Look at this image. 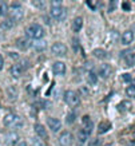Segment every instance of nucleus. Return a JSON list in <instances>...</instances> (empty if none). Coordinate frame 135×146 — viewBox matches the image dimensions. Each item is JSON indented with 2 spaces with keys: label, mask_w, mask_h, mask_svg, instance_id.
<instances>
[{
  "label": "nucleus",
  "mask_w": 135,
  "mask_h": 146,
  "mask_svg": "<svg viewBox=\"0 0 135 146\" xmlns=\"http://www.w3.org/2000/svg\"><path fill=\"white\" fill-rule=\"evenodd\" d=\"M26 35L28 39H32V40L43 39L44 28L40 24H38V23H32V24L26 27Z\"/></svg>",
  "instance_id": "obj_1"
},
{
  "label": "nucleus",
  "mask_w": 135,
  "mask_h": 146,
  "mask_svg": "<svg viewBox=\"0 0 135 146\" xmlns=\"http://www.w3.org/2000/svg\"><path fill=\"white\" fill-rule=\"evenodd\" d=\"M4 126L7 127H12V129H20L24 126V121L20 115H16V114H12V113H9L4 117Z\"/></svg>",
  "instance_id": "obj_2"
},
{
  "label": "nucleus",
  "mask_w": 135,
  "mask_h": 146,
  "mask_svg": "<svg viewBox=\"0 0 135 146\" xmlns=\"http://www.w3.org/2000/svg\"><path fill=\"white\" fill-rule=\"evenodd\" d=\"M8 13H9V18L8 19L13 20L15 23L19 22V20H22L23 16H24L23 7H22V4H19V3H12V4L9 5Z\"/></svg>",
  "instance_id": "obj_3"
},
{
  "label": "nucleus",
  "mask_w": 135,
  "mask_h": 146,
  "mask_svg": "<svg viewBox=\"0 0 135 146\" xmlns=\"http://www.w3.org/2000/svg\"><path fill=\"white\" fill-rule=\"evenodd\" d=\"M64 102L71 107H78L80 105V97L79 94L74 90H67L64 93V97H63Z\"/></svg>",
  "instance_id": "obj_4"
},
{
  "label": "nucleus",
  "mask_w": 135,
  "mask_h": 146,
  "mask_svg": "<svg viewBox=\"0 0 135 146\" xmlns=\"http://www.w3.org/2000/svg\"><path fill=\"white\" fill-rule=\"evenodd\" d=\"M50 15L51 18H54L55 20L60 22V20H64L66 16H67V11L63 5H51V9H50Z\"/></svg>",
  "instance_id": "obj_5"
},
{
  "label": "nucleus",
  "mask_w": 135,
  "mask_h": 146,
  "mask_svg": "<svg viewBox=\"0 0 135 146\" xmlns=\"http://www.w3.org/2000/svg\"><path fill=\"white\" fill-rule=\"evenodd\" d=\"M51 52L54 55H56V56H64L67 55L68 52V48H67V46L64 43H60V42H58V43H54L51 46Z\"/></svg>",
  "instance_id": "obj_6"
},
{
  "label": "nucleus",
  "mask_w": 135,
  "mask_h": 146,
  "mask_svg": "<svg viewBox=\"0 0 135 146\" xmlns=\"http://www.w3.org/2000/svg\"><path fill=\"white\" fill-rule=\"evenodd\" d=\"M58 142H59V145L60 146H71L72 145V142H74V138H72V134L70 131H62V134L59 135L58 138Z\"/></svg>",
  "instance_id": "obj_7"
},
{
  "label": "nucleus",
  "mask_w": 135,
  "mask_h": 146,
  "mask_svg": "<svg viewBox=\"0 0 135 146\" xmlns=\"http://www.w3.org/2000/svg\"><path fill=\"white\" fill-rule=\"evenodd\" d=\"M66 71H67V67H66V63L64 62H55L52 66V72L54 75L56 76H63L66 74Z\"/></svg>",
  "instance_id": "obj_8"
},
{
  "label": "nucleus",
  "mask_w": 135,
  "mask_h": 146,
  "mask_svg": "<svg viewBox=\"0 0 135 146\" xmlns=\"http://www.w3.org/2000/svg\"><path fill=\"white\" fill-rule=\"evenodd\" d=\"M47 125L50 130L54 131V133H56L62 129V122L60 119H58V118H52V117H48L47 118Z\"/></svg>",
  "instance_id": "obj_9"
},
{
  "label": "nucleus",
  "mask_w": 135,
  "mask_h": 146,
  "mask_svg": "<svg viewBox=\"0 0 135 146\" xmlns=\"http://www.w3.org/2000/svg\"><path fill=\"white\" fill-rule=\"evenodd\" d=\"M31 47L38 51V52H43L47 50V42L44 39H39V40H31Z\"/></svg>",
  "instance_id": "obj_10"
},
{
  "label": "nucleus",
  "mask_w": 135,
  "mask_h": 146,
  "mask_svg": "<svg viewBox=\"0 0 135 146\" xmlns=\"http://www.w3.org/2000/svg\"><path fill=\"white\" fill-rule=\"evenodd\" d=\"M111 72H113V67L105 63V64H100L99 70H98V74H99L100 78H103V79H107L110 75H111Z\"/></svg>",
  "instance_id": "obj_11"
},
{
  "label": "nucleus",
  "mask_w": 135,
  "mask_h": 146,
  "mask_svg": "<svg viewBox=\"0 0 135 146\" xmlns=\"http://www.w3.org/2000/svg\"><path fill=\"white\" fill-rule=\"evenodd\" d=\"M120 42H122L123 46H128L131 44L132 42H134V32L130 31V30H127L122 34V38H120Z\"/></svg>",
  "instance_id": "obj_12"
},
{
  "label": "nucleus",
  "mask_w": 135,
  "mask_h": 146,
  "mask_svg": "<svg viewBox=\"0 0 135 146\" xmlns=\"http://www.w3.org/2000/svg\"><path fill=\"white\" fill-rule=\"evenodd\" d=\"M34 130H35L36 135H38L40 139H47V138H48L47 130H46V127H44L42 123H35V126H34Z\"/></svg>",
  "instance_id": "obj_13"
},
{
  "label": "nucleus",
  "mask_w": 135,
  "mask_h": 146,
  "mask_svg": "<svg viewBox=\"0 0 135 146\" xmlns=\"http://www.w3.org/2000/svg\"><path fill=\"white\" fill-rule=\"evenodd\" d=\"M23 71H24V68H23L22 64H20V63H16V64H13V66L9 68V74H11L13 78H19V76L23 75Z\"/></svg>",
  "instance_id": "obj_14"
},
{
  "label": "nucleus",
  "mask_w": 135,
  "mask_h": 146,
  "mask_svg": "<svg viewBox=\"0 0 135 146\" xmlns=\"http://www.w3.org/2000/svg\"><path fill=\"white\" fill-rule=\"evenodd\" d=\"M92 129H94V123H92V121H91V118L90 117H83V131H86V133L90 135L91 134V131H92Z\"/></svg>",
  "instance_id": "obj_15"
},
{
  "label": "nucleus",
  "mask_w": 135,
  "mask_h": 146,
  "mask_svg": "<svg viewBox=\"0 0 135 146\" xmlns=\"http://www.w3.org/2000/svg\"><path fill=\"white\" fill-rule=\"evenodd\" d=\"M16 46L20 50H28L31 47V39H28V38H18L16 39Z\"/></svg>",
  "instance_id": "obj_16"
},
{
  "label": "nucleus",
  "mask_w": 135,
  "mask_h": 146,
  "mask_svg": "<svg viewBox=\"0 0 135 146\" xmlns=\"http://www.w3.org/2000/svg\"><path fill=\"white\" fill-rule=\"evenodd\" d=\"M5 141H7L8 145H16L19 142V134L15 133V131H11V133L5 135Z\"/></svg>",
  "instance_id": "obj_17"
},
{
  "label": "nucleus",
  "mask_w": 135,
  "mask_h": 146,
  "mask_svg": "<svg viewBox=\"0 0 135 146\" xmlns=\"http://www.w3.org/2000/svg\"><path fill=\"white\" fill-rule=\"evenodd\" d=\"M83 28V18L82 16H76V18L72 20V30L75 32H79Z\"/></svg>",
  "instance_id": "obj_18"
},
{
  "label": "nucleus",
  "mask_w": 135,
  "mask_h": 146,
  "mask_svg": "<svg viewBox=\"0 0 135 146\" xmlns=\"http://www.w3.org/2000/svg\"><path fill=\"white\" fill-rule=\"evenodd\" d=\"M13 26H15V22L11 20V19H4L3 22L0 23V28L3 31H8V30H12Z\"/></svg>",
  "instance_id": "obj_19"
},
{
  "label": "nucleus",
  "mask_w": 135,
  "mask_h": 146,
  "mask_svg": "<svg viewBox=\"0 0 135 146\" xmlns=\"http://www.w3.org/2000/svg\"><path fill=\"white\" fill-rule=\"evenodd\" d=\"M124 64L127 67H132L135 66V52H128L124 58Z\"/></svg>",
  "instance_id": "obj_20"
},
{
  "label": "nucleus",
  "mask_w": 135,
  "mask_h": 146,
  "mask_svg": "<svg viewBox=\"0 0 135 146\" xmlns=\"http://www.w3.org/2000/svg\"><path fill=\"white\" fill-rule=\"evenodd\" d=\"M116 109L120 113H126V111H128V110H131V102H128V101H122L119 105L116 106Z\"/></svg>",
  "instance_id": "obj_21"
},
{
  "label": "nucleus",
  "mask_w": 135,
  "mask_h": 146,
  "mask_svg": "<svg viewBox=\"0 0 135 146\" xmlns=\"http://www.w3.org/2000/svg\"><path fill=\"white\" fill-rule=\"evenodd\" d=\"M86 78H87V82L90 84H94V86H95V84L98 83V75H96L94 71H87V75H86Z\"/></svg>",
  "instance_id": "obj_22"
},
{
  "label": "nucleus",
  "mask_w": 135,
  "mask_h": 146,
  "mask_svg": "<svg viewBox=\"0 0 135 146\" xmlns=\"http://www.w3.org/2000/svg\"><path fill=\"white\" fill-rule=\"evenodd\" d=\"M110 129H111V125H110V122H100L99 126H98V133L99 134H103V133H107Z\"/></svg>",
  "instance_id": "obj_23"
},
{
  "label": "nucleus",
  "mask_w": 135,
  "mask_h": 146,
  "mask_svg": "<svg viewBox=\"0 0 135 146\" xmlns=\"http://www.w3.org/2000/svg\"><path fill=\"white\" fill-rule=\"evenodd\" d=\"M88 139V134L86 131H83V130H79L78 133V143L79 145H84Z\"/></svg>",
  "instance_id": "obj_24"
},
{
  "label": "nucleus",
  "mask_w": 135,
  "mask_h": 146,
  "mask_svg": "<svg viewBox=\"0 0 135 146\" xmlns=\"http://www.w3.org/2000/svg\"><path fill=\"white\" fill-rule=\"evenodd\" d=\"M92 54H94V56L98 58V59H105V58H107V55H109L105 50H102V48H95L92 51Z\"/></svg>",
  "instance_id": "obj_25"
},
{
  "label": "nucleus",
  "mask_w": 135,
  "mask_h": 146,
  "mask_svg": "<svg viewBox=\"0 0 135 146\" xmlns=\"http://www.w3.org/2000/svg\"><path fill=\"white\" fill-rule=\"evenodd\" d=\"M76 121V114H75L74 111H70L68 114L66 115V123L67 125H72Z\"/></svg>",
  "instance_id": "obj_26"
},
{
  "label": "nucleus",
  "mask_w": 135,
  "mask_h": 146,
  "mask_svg": "<svg viewBox=\"0 0 135 146\" xmlns=\"http://www.w3.org/2000/svg\"><path fill=\"white\" fill-rule=\"evenodd\" d=\"M8 4L5 1H0V16H5L8 13Z\"/></svg>",
  "instance_id": "obj_27"
},
{
  "label": "nucleus",
  "mask_w": 135,
  "mask_h": 146,
  "mask_svg": "<svg viewBox=\"0 0 135 146\" xmlns=\"http://www.w3.org/2000/svg\"><path fill=\"white\" fill-rule=\"evenodd\" d=\"M126 95L128 98H135V86H128V87H126Z\"/></svg>",
  "instance_id": "obj_28"
},
{
  "label": "nucleus",
  "mask_w": 135,
  "mask_h": 146,
  "mask_svg": "<svg viewBox=\"0 0 135 146\" xmlns=\"http://www.w3.org/2000/svg\"><path fill=\"white\" fill-rule=\"evenodd\" d=\"M7 94H8V97L9 98H16V87H12V86H11V87H8V89H7Z\"/></svg>",
  "instance_id": "obj_29"
},
{
  "label": "nucleus",
  "mask_w": 135,
  "mask_h": 146,
  "mask_svg": "<svg viewBox=\"0 0 135 146\" xmlns=\"http://www.w3.org/2000/svg\"><path fill=\"white\" fill-rule=\"evenodd\" d=\"M86 4L90 7V9H92V11H96V9H98V7H96V5L99 4V3H98V1H91V0H87V1H86Z\"/></svg>",
  "instance_id": "obj_30"
},
{
  "label": "nucleus",
  "mask_w": 135,
  "mask_h": 146,
  "mask_svg": "<svg viewBox=\"0 0 135 146\" xmlns=\"http://www.w3.org/2000/svg\"><path fill=\"white\" fill-rule=\"evenodd\" d=\"M32 146H46V143H44L40 138L36 137V138H34V139H32Z\"/></svg>",
  "instance_id": "obj_31"
},
{
  "label": "nucleus",
  "mask_w": 135,
  "mask_h": 146,
  "mask_svg": "<svg viewBox=\"0 0 135 146\" xmlns=\"http://www.w3.org/2000/svg\"><path fill=\"white\" fill-rule=\"evenodd\" d=\"M122 9L123 11H127V12L131 11V3L130 1H123L122 3Z\"/></svg>",
  "instance_id": "obj_32"
},
{
  "label": "nucleus",
  "mask_w": 135,
  "mask_h": 146,
  "mask_svg": "<svg viewBox=\"0 0 135 146\" xmlns=\"http://www.w3.org/2000/svg\"><path fill=\"white\" fill-rule=\"evenodd\" d=\"M32 4L36 5V8L44 9V5H46V3H44V1H38V0H35V1H32Z\"/></svg>",
  "instance_id": "obj_33"
},
{
  "label": "nucleus",
  "mask_w": 135,
  "mask_h": 146,
  "mask_svg": "<svg viewBox=\"0 0 135 146\" xmlns=\"http://www.w3.org/2000/svg\"><path fill=\"white\" fill-rule=\"evenodd\" d=\"M122 79L124 80V82H132V78H131L130 74H123V75H122Z\"/></svg>",
  "instance_id": "obj_34"
},
{
  "label": "nucleus",
  "mask_w": 135,
  "mask_h": 146,
  "mask_svg": "<svg viewBox=\"0 0 135 146\" xmlns=\"http://www.w3.org/2000/svg\"><path fill=\"white\" fill-rule=\"evenodd\" d=\"M72 43H74V48H75V51H78V50H79L78 39H72Z\"/></svg>",
  "instance_id": "obj_35"
},
{
  "label": "nucleus",
  "mask_w": 135,
  "mask_h": 146,
  "mask_svg": "<svg viewBox=\"0 0 135 146\" xmlns=\"http://www.w3.org/2000/svg\"><path fill=\"white\" fill-rule=\"evenodd\" d=\"M51 5H63V3L58 1V0H54V1H51Z\"/></svg>",
  "instance_id": "obj_36"
},
{
  "label": "nucleus",
  "mask_w": 135,
  "mask_h": 146,
  "mask_svg": "<svg viewBox=\"0 0 135 146\" xmlns=\"http://www.w3.org/2000/svg\"><path fill=\"white\" fill-rule=\"evenodd\" d=\"M99 143H100V141H99V139H95V141H92L91 143H90V146H98V145H99Z\"/></svg>",
  "instance_id": "obj_37"
},
{
  "label": "nucleus",
  "mask_w": 135,
  "mask_h": 146,
  "mask_svg": "<svg viewBox=\"0 0 135 146\" xmlns=\"http://www.w3.org/2000/svg\"><path fill=\"white\" fill-rule=\"evenodd\" d=\"M114 5H116V3H115V1H110V8H109V11H113V9H114Z\"/></svg>",
  "instance_id": "obj_38"
},
{
  "label": "nucleus",
  "mask_w": 135,
  "mask_h": 146,
  "mask_svg": "<svg viewBox=\"0 0 135 146\" xmlns=\"http://www.w3.org/2000/svg\"><path fill=\"white\" fill-rule=\"evenodd\" d=\"M16 146H28V145H27L26 141H20V142H18V143H16Z\"/></svg>",
  "instance_id": "obj_39"
},
{
  "label": "nucleus",
  "mask_w": 135,
  "mask_h": 146,
  "mask_svg": "<svg viewBox=\"0 0 135 146\" xmlns=\"http://www.w3.org/2000/svg\"><path fill=\"white\" fill-rule=\"evenodd\" d=\"M3 64H4V62H3V56L0 55V70L3 68Z\"/></svg>",
  "instance_id": "obj_40"
},
{
  "label": "nucleus",
  "mask_w": 135,
  "mask_h": 146,
  "mask_svg": "<svg viewBox=\"0 0 135 146\" xmlns=\"http://www.w3.org/2000/svg\"><path fill=\"white\" fill-rule=\"evenodd\" d=\"M132 86H135V78L132 79Z\"/></svg>",
  "instance_id": "obj_41"
}]
</instances>
